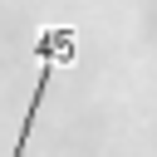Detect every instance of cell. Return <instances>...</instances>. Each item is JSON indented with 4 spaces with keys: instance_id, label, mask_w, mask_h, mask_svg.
<instances>
[{
    "instance_id": "1",
    "label": "cell",
    "mask_w": 157,
    "mask_h": 157,
    "mask_svg": "<svg viewBox=\"0 0 157 157\" xmlns=\"http://www.w3.org/2000/svg\"><path fill=\"white\" fill-rule=\"evenodd\" d=\"M34 54H39V78H34V93H29V108H25V123H20V137H15V152H10V157H25L29 132H34V123H39V108H44V93H49L59 64L74 59V29H69V25H49V29H39Z\"/></svg>"
}]
</instances>
